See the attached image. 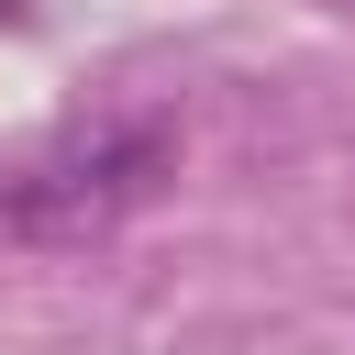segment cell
Returning a JSON list of instances; mask_svg holds the SVG:
<instances>
[{
    "label": "cell",
    "mask_w": 355,
    "mask_h": 355,
    "mask_svg": "<svg viewBox=\"0 0 355 355\" xmlns=\"http://www.w3.org/2000/svg\"><path fill=\"white\" fill-rule=\"evenodd\" d=\"M166 178H178V122H155V111L89 122V133L0 166V233H11V244H100V233L133 222Z\"/></svg>",
    "instance_id": "6da1fadb"
}]
</instances>
